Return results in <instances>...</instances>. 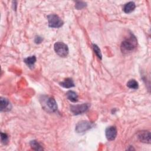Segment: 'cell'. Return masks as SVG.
Segmentation results:
<instances>
[{"instance_id":"5bb4252c","label":"cell","mask_w":151,"mask_h":151,"mask_svg":"<svg viewBox=\"0 0 151 151\" xmlns=\"http://www.w3.org/2000/svg\"><path fill=\"white\" fill-rule=\"evenodd\" d=\"M30 146L31 148L35 150H42L43 148L42 147L41 145L35 140H32L30 142Z\"/></svg>"},{"instance_id":"3957f363","label":"cell","mask_w":151,"mask_h":151,"mask_svg":"<svg viewBox=\"0 0 151 151\" xmlns=\"http://www.w3.org/2000/svg\"><path fill=\"white\" fill-rule=\"evenodd\" d=\"M54 48L55 52L61 57H65L68 54V46L63 42H56L54 44Z\"/></svg>"},{"instance_id":"ac0fdd59","label":"cell","mask_w":151,"mask_h":151,"mask_svg":"<svg viewBox=\"0 0 151 151\" xmlns=\"http://www.w3.org/2000/svg\"><path fill=\"white\" fill-rule=\"evenodd\" d=\"M86 6V2L79 1V2H76L75 7L77 9H81L82 8H84Z\"/></svg>"},{"instance_id":"8992f818","label":"cell","mask_w":151,"mask_h":151,"mask_svg":"<svg viewBox=\"0 0 151 151\" xmlns=\"http://www.w3.org/2000/svg\"><path fill=\"white\" fill-rule=\"evenodd\" d=\"M93 124L86 120H82L78 122L76 126V131L78 133H84L92 128Z\"/></svg>"},{"instance_id":"2e32d148","label":"cell","mask_w":151,"mask_h":151,"mask_svg":"<svg viewBox=\"0 0 151 151\" xmlns=\"http://www.w3.org/2000/svg\"><path fill=\"white\" fill-rule=\"evenodd\" d=\"M1 142L4 145H6L8 143L9 141V137L7 134L4 133H1Z\"/></svg>"},{"instance_id":"30bf717a","label":"cell","mask_w":151,"mask_h":151,"mask_svg":"<svg viewBox=\"0 0 151 151\" xmlns=\"http://www.w3.org/2000/svg\"><path fill=\"white\" fill-rule=\"evenodd\" d=\"M135 8H136V5L133 2H129L124 4L123 8V10L125 13L129 14L133 11Z\"/></svg>"},{"instance_id":"9a60e30c","label":"cell","mask_w":151,"mask_h":151,"mask_svg":"<svg viewBox=\"0 0 151 151\" xmlns=\"http://www.w3.org/2000/svg\"><path fill=\"white\" fill-rule=\"evenodd\" d=\"M127 86L130 88L136 90L139 87V84L135 80L132 79V80H130L127 83Z\"/></svg>"},{"instance_id":"7c38bea8","label":"cell","mask_w":151,"mask_h":151,"mask_svg":"<svg viewBox=\"0 0 151 151\" xmlns=\"http://www.w3.org/2000/svg\"><path fill=\"white\" fill-rule=\"evenodd\" d=\"M60 84L61 86L64 87V88H71L74 86V83L73 80H72V78H67L66 79H65L63 81L60 83Z\"/></svg>"},{"instance_id":"6da1fadb","label":"cell","mask_w":151,"mask_h":151,"mask_svg":"<svg viewBox=\"0 0 151 151\" xmlns=\"http://www.w3.org/2000/svg\"><path fill=\"white\" fill-rule=\"evenodd\" d=\"M137 46V40L136 37L132 33L125 38L121 44V50L123 53L132 52Z\"/></svg>"},{"instance_id":"7a4b0ae2","label":"cell","mask_w":151,"mask_h":151,"mask_svg":"<svg viewBox=\"0 0 151 151\" xmlns=\"http://www.w3.org/2000/svg\"><path fill=\"white\" fill-rule=\"evenodd\" d=\"M42 107L45 111L52 113L57 110V104L55 99L52 97L42 96L40 98Z\"/></svg>"},{"instance_id":"d6986e66","label":"cell","mask_w":151,"mask_h":151,"mask_svg":"<svg viewBox=\"0 0 151 151\" xmlns=\"http://www.w3.org/2000/svg\"><path fill=\"white\" fill-rule=\"evenodd\" d=\"M42 37H41L40 36H37L35 38V40H34V41L36 44H40L42 42Z\"/></svg>"},{"instance_id":"52a82bcc","label":"cell","mask_w":151,"mask_h":151,"mask_svg":"<svg viewBox=\"0 0 151 151\" xmlns=\"http://www.w3.org/2000/svg\"><path fill=\"white\" fill-rule=\"evenodd\" d=\"M137 138L139 140L143 143H150V133L147 130L140 131L137 133Z\"/></svg>"},{"instance_id":"4fadbf2b","label":"cell","mask_w":151,"mask_h":151,"mask_svg":"<svg viewBox=\"0 0 151 151\" xmlns=\"http://www.w3.org/2000/svg\"><path fill=\"white\" fill-rule=\"evenodd\" d=\"M66 96L67 99L71 102L75 103V102H77L78 100V95L74 91H72V90L68 91L66 93Z\"/></svg>"},{"instance_id":"277c9868","label":"cell","mask_w":151,"mask_h":151,"mask_svg":"<svg viewBox=\"0 0 151 151\" xmlns=\"http://www.w3.org/2000/svg\"><path fill=\"white\" fill-rule=\"evenodd\" d=\"M48 25L51 28H58L63 25V21L55 14H50L47 16Z\"/></svg>"},{"instance_id":"ba28073f","label":"cell","mask_w":151,"mask_h":151,"mask_svg":"<svg viewBox=\"0 0 151 151\" xmlns=\"http://www.w3.org/2000/svg\"><path fill=\"white\" fill-rule=\"evenodd\" d=\"M106 137L108 140L111 141L115 139L117 136V129L115 126L108 127L105 131Z\"/></svg>"},{"instance_id":"5b68a950","label":"cell","mask_w":151,"mask_h":151,"mask_svg":"<svg viewBox=\"0 0 151 151\" xmlns=\"http://www.w3.org/2000/svg\"><path fill=\"white\" fill-rule=\"evenodd\" d=\"M90 107L88 103H83L81 104L71 105L70 106V111L74 115H78L87 111Z\"/></svg>"},{"instance_id":"9c48e42d","label":"cell","mask_w":151,"mask_h":151,"mask_svg":"<svg viewBox=\"0 0 151 151\" xmlns=\"http://www.w3.org/2000/svg\"><path fill=\"white\" fill-rule=\"evenodd\" d=\"M0 106L1 111H8L11 109V104L7 99L1 97Z\"/></svg>"},{"instance_id":"8fae6325","label":"cell","mask_w":151,"mask_h":151,"mask_svg":"<svg viewBox=\"0 0 151 151\" xmlns=\"http://www.w3.org/2000/svg\"><path fill=\"white\" fill-rule=\"evenodd\" d=\"M24 63L28 65V67L30 68H33L34 67V64L36 62V57L34 55L29 56L24 60Z\"/></svg>"},{"instance_id":"e0dca14e","label":"cell","mask_w":151,"mask_h":151,"mask_svg":"<svg viewBox=\"0 0 151 151\" xmlns=\"http://www.w3.org/2000/svg\"><path fill=\"white\" fill-rule=\"evenodd\" d=\"M93 50H94L95 54L98 57V58H99L100 59H101L102 56H101V51H100L99 47L96 44H93Z\"/></svg>"}]
</instances>
